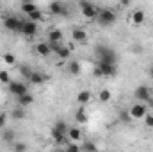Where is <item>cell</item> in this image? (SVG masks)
<instances>
[{
  "mask_svg": "<svg viewBox=\"0 0 153 152\" xmlns=\"http://www.w3.org/2000/svg\"><path fill=\"white\" fill-rule=\"evenodd\" d=\"M2 140L5 141V143H9V145H13L14 141H16V132L13 131V129H2Z\"/></svg>",
  "mask_w": 153,
  "mask_h": 152,
  "instance_id": "cell-15",
  "label": "cell"
},
{
  "mask_svg": "<svg viewBox=\"0 0 153 152\" xmlns=\"http://www.w3.org/2000/svg\"><path fill=\"white\" fill-rule=\"evenodd\" d=\"M11 118H13V120H23V118H25V111H23V108L16 106V108L11 111Z\"/></svg>",
  "mask_w": 153,
  "mask_h": 152,
  "instance_id": "cell-23",
  "label": "cell"
},
{
  "mask_svg": "<svg viewBox=\"0 0 153 152\" xmlns=\"http://www.w3.org/2000/svg\"><path fill=\"white\" fill-rule=\"evenodd\" d=\"M22 34L23 36H29V38L36 36L38 34V23L36 22H30V20H25L23 22V27H22Z\"/></svg>",
  "mask_w": 153,
  "mask_h": 152,
  "instance_id": "cell-10",
  "label": "cell"
},
{
  "mask_svg": "<svg viewBox=\"0 0 153 152\" xmlns=\"http://www.w3.org/2000/svg\"><path fill=\"white\" fill-rule=\"evenodd\" d=\"M103 77H114L117 74V65H109V63H98L96 65Z\"/></svg>",
  "mask_w": 153,
  "mask_h": 152,
  "instance_id": "cell-11",
  "label": "cell"
},
{
  "mask_svg": "<svg viewBox=\"0 0 153 152\" xmlns=\"http://www.w3.org/2000/svg\"><path fill=\"white\" fill-rule=\"evenodd\" d=\"M93 75H94V77H103V75H102V72H100V68H98V66H94V70H93Z\"/></svg>",
  "mask_w": 153,
  "mask_h": 152,
  "instance_id": "cell-36",
  "label": "cell"
},
{
  "mask_svg": "<svg viewBox=\"0 0 153 152\" xmlns=\"http://www.w3.org/2000/svg\"><path fill=\"white\" fill-rule=\"evenodd\" d=\"M80 149H82V152H96V145L93 141H84Z\"/></svg>",
  "mask_w": 153,
  "mask_h": 152,
  "instance_id": "cell-27",
  "label": "cell"
},
{
  "mask_svg": "<svg viewBox=\"0 0 153 152\" xmlns=\"http://www.w3.org/2000/svg\"><path fill=\"white\" fill-rule=\"evenodd\" d=\"M71 38H73V41H76V43H85L87 32H85L82 27H75V29L71 31Z\"/></svg>",
  "mask_w": 153,
  "mask_h": 152,
  "instance_id": "cell-14",
  "label": "cell"
},
{
  "mask_svg": "<svg viewBox=\"0 0 153 152\" xmlns=\"http://www.w3.org/2000/svg\"><path fill=\"white\" fill-rule=\"evenodd\" d=\"M68 140L73 141V143H78V141L82 140V131H80L78 127H70V131H68Z\"/></svg>",
  "mask_w": 153,
  "mask_h": 152,
  "instance_id": "cell-18",
  "label": "cell"
},
{
  "mask_svg": "<svg viewBox=\"0 0 153 152\" xmlns=\"http://www.w3.org/2000/svg\"><path fill=\"white\" fill-rule=\"evenodd\" d=\"M57 152H66V149H62V150H57Z\"/></svg>",
  "mask_w": 153,
  "mask_h": 152,
  "instance_id": "cell-39",
  "label": "cell"
},
{
  "mask_svg": "<svg viewBox=\"0 0 153 152\" xmlns=\"http://www.w3.org/2000/svg\"><path fill=\"white\" fill-rule=\"evenodd\" d=\"M48 45H50L52 52L57 54V57H61V59H68V57H71V50L66 47V43H48Z\"/></svg>",
  "mask_w": 153,
  "mask_h": 152,
  "instance_id": "cell-5",
  "label": "cell"
},
{
  "mask_svg": "<svg viewBox=\"0 0 153 152\" xmlns=\"http://www.w3.org/2000/svg\"><path fill=\"white\" fill-rule=\"evenodd\" d=\"M48 152H57V150H48Z\"/></svg>",
  "mask_w": 153,
  "mask_h": 152,
  "instance_id": "cell-40",
  "label": "cell"
},
{
  "mask_svg": "<svg viewBox=\"0 0 153 152\" xmlns=\"http://www.w3.org/2000/svg\"><path fill=\"white\" fill-rule=\"evenodd\" d=\"M34 50H36V54H38V56H41V57H48V56L52 54V48H50L48 41H41V43H38Z\"/></svg>",
  "mask_w": 153,
  "mask_h": 152,
  "instance_id": "cell-13",
  "label": "cell"
},
{
  "mask_svg": "<svg viewBox=\"0 0 153 152\" xmlns=\"http://www.w3.org/2000/svg\"><path fill=\"white\" fill-rule=\"evenodd\" d=\"M4 61H5L7 65H14V63H16V57H14V54L5 52V54H4Z\"/></svg>",
  "mask_w": 153,
  "mask_h": 152,
  "instance_id": "cell-31",
  "label": "cell"
},
{
  "mask_svg": "<svg viewBox=\"0 0 153 152\" xmlns=\"http://www.w3.org/2000/svg\"><path fill=\"white\" fill-rule=\"evenodd\" d=\"M150 75L153 77V66H152V68H150Z\"/></svg>",
  "mask_w": 153,
  "mask_h": 152,
  "instance_id": "cell-38",
  "label": "cell"
},
{
  "mask_svg": "<svg viewBox=\"0 0 153 152\" xmlns=\"http://www.w3.org/2000/svg\"><path fill=\"white\" fill-rule=\"evenodd\" d=\"M116 13L112 9H109V7H103V9H100V13H98V16H96V20H98V23L102 25V27H109V25H112L116 22Z\"/></svg>",
  "mask_w": 153,
  "mask_h": 152,
  "instance_id": "cell-3",
  "label": "cell"
},
{
  "mask_svg": "<svg viewBox=\"0 0 153 152\" xmlns=\"http://www.w3.org/2000/svg\"><path fill=\"white\" fill-rule=\"evenodd\" d=\"M128 113H130V116L132 118H144L146 114H148V108L143 104V102H137V104H134L130 109H128Z\"/></svg>",
  "mask_w": 153,
  "mask_h": 152,
  "instance_id": "cell-8",
  "label": "cell"
},
{
  "mask_svg": "<svg viewBox=\"0 0 153 152\" xmlns=\"http://www.w3.org/2000/svg\"><path fill=\"white\" fill-rule=\"evenodd\" d=\"M75 120L78 122V123H85V122H87V114H85V111H84V108L76 109V113H75Z\"/></svg>",
  "mask_w": 153,
  "mask_h": 152,
  "instance_id": "cell-25",
  "label": "cell"
},
{
  "mask_svg": "<svg viewBox=\"0 0 153 152\" xmlns=\"http://www.w3.org/2000/svg\"><path fill=\"white\" fill-rule=\"evenodd\" d=\"M94 56L98 59V63H109V65H117V54L112 47H109L107 43H98L94 47Z\"/></svg>",
  "mask_w": 153,
  "mask_h": 152,
  "instance_id": "cell-1",
  "label": "cell"
},
{
  "mask_svg": "<svg viewBox=\"0 0 153 152\" xmlns=\"http://www.w3.org/2000/svg\"><path fill=\"white\" fill-rule=\"evenodd\" d=\"M119 118H121V122H125V123H128V122L132 120V116H130L128 111H121V113H119Z\"/></svg>",
  "mask_w": 153,
  "mask_h": 152,
  "instance_id": "cell-33",
  "label": "cell"
},
{
  "mask_svg": "<svg viewBox=\"0 0 153 152\" xmlns=\"http://www.w3.org/2000/svg\"><path fill=\"white\" fill-rule=\"evenodd\" d=\"M32 72H34V70H32V68H30L29 65H20V74H22V75L25 77L27 81L30 79V75H32Z\"/></svg>",
  "mask_w": 153,
  "mask_h": 152,
  "instance_id": "cell-26",
  "label": "cell"
},
{
  "mask_svg": "<svg viewBox=\"0 0 153 152\" xmlns=\"http://www.w3.org/2000/svg\"><path fill=\"white\" fill-rule=\"evenodd\" d=\"M48 9H50L52 14H57V16H68L70 14V9L64 2H52L48 5Z\"/></svg>",
  "mask_w": 153,
  "mask_h": 152,
  "instance_id": "cell-6",
  "label": "cell"
},
{
  "mask_svg": "<svg viewBox=\"0 0 153 152\" xmlns=\"http://www.w3.org/2000/svg\"><path fill=\"white\" fill-rule=\"evenodd\" d=\"M78 5H80L82 14H84L85 18H89V20H96V16H98L100 9H98L94 4H91V2H87V0H80V2H78Z\"/></svg>",
  "mask_w": 153,
  "mask_h": 152,
  "instance_id": "cell-4",
  "label": "cell"
},
{
  "mask_svg": "<svg viewBox=\"0 0 153 152\" xmlns=\"http://www.w3.org/2000/svg\"><path fill=\"white\" fill-rule=\"evenodd\" d=\"M20 11L23 13V14H32V13H36L38 11V5L36 4H32V2H22L20 4Z\"/></svg>",
  "mask_w": 153,
  "mask_h": 152,
  "instance_id": "cell-16",
  "label": "cell"
},
{
  "mask_svg": "<svg viewBox=\"0 0 153 152\" xmlns=\"http://www.w3.org/2000/svg\"><path fill=\"white\" fill-rule=\"evenodd\" d=\"M91 99H93V95H91V91H87V90H84V91H80V93L76 95V102H78L80 106L89 104V102H91Z\"/></svg>",
  "mask_w": 153,
  "mask_h": 152,
  "instance_id": "cell-20",
  "label": "cell"
},
{
  "mask_svg": "<svg viewBox=\"0 0 153 152\" xmlns=\"http://www.w3.org/2000/svg\"><path fill=\"white\" fill-rule=\"evenodd\" d=\"M16 100H18V106H20V108H27V106L34 104V95H32V93H25V95L18 97Z\"/></svg>",
  "mask_w": 153,
  "mask_h": 152,
  "instance_id": "cell-17",
  "label": "cell"
},
{
  "mask_svg": "<svg viewBox=\"0 0 153 152\" xmlns=\"http://www.w3.org/2000/svg\"><path fill=\"white\" fill-rule=\"evenodd\" d=\"M5 123H7V114L0 113V129H5Z\"/></svg>",
  "mask_w": 153,
  "mask_h": 152,
  "instance_id": "cell-35",
  "label": "cell"
},
{
  "mask_svg": "<svg viewBox=\"0 0 153 152\" xmlns=\"http://www.w3.org/2000/svg\"><path fill=\"white\" fill-rule=\"evenodd\" d=\"M11 150L13 152H27L29 147H27V143H23V141H14V143L11 145Z\"/></svg>",
  "mask_w": 153,
  "mask_h": 152,
  "instance_id": "cell-24",
  "label": "cell"
},
{
  "mask_svg": "<svg viewBox=\"0 0 153 152\" xmlns=\"http://www.w3.org/2000/svg\"><path fill=\"white\" fill-rule=\"evenodd\" d=\"M144 123H146V127H150V129H153V114H146L144 116Z\"/></svg>",
  "mask_w": 153,
  "mask_h": 152,
  "instance_id": "cell-34",
  "label": "cell"
},
{
  "mask_svg": "<svg viewBox=\"0 0 153 152\" xmlns=\"http://www.w3.org/2000/svg\"><path fill=\"white\" fill-rule=\"evenodd\" d=\"M46 36H48V43H62L64 39V34L61 29H48Z\"/></svg>",
  "mask_w": 153,
  "mask_h": 152,
  "instance_id": "cell-12",
  "label": "cell"
},
{
  "mask_svg": "<svg viewBox=\"0 0 153 152\" xmlns=\"http://www.w3.org/2000/svg\"><path fill=\"white\" fill-rule=\"evenodd\" d=\"M23 22L20 16H14V14H7L4 16V27L11 32H22V27H23Z\"/></svg>",
  "mask_w": 153,
  "mask_h": 152,
  "instance_id": "cell-2",
  "label": "cell"
},
{
  "mask_svg": "<svg viewBox=\"0 0 153 152\" xmlns=\"http://www.w3.org/2000/svg\"><path fill=\"white\" fill-rule=\"evenodd\" d=\"M29 20H30V22H36V23H38L39 20H43V13H41V11H36V13H32V14H29Z\"/></svg>",
  "mask_w": 153,
  "mask_h": 152,
  "instance_id": "cell-32",
  "label": "cell"
},
{
  "mask_svg": "<svg viewBox=\"0 0 153 152\" xmlns=\"http://www.w3.org/2000/svg\"><path fill=\"white\" fill-rule=\"evenodd\" d=\"M9 91H11L13 95H16V99H18V97H22V95L29 93V88H27V84H25V82L11 81V84H9Z\"/></svg>",
  "mask_w": 153,
  "mask_h": 152,
  "instance_id": "cell-7",
  "label": "cell"
},
{
  "mask_svg": "<svg viewBox=\"0 0 153 152\" xmlns=\"http://www.w3.org/2000/svg\"><path fill=\"white\" fill-rule=\"evenodd\" d=\"M68 72H70V75H80L82 66H80V63H78L76 59H71V61H70V65H68Z\"/></svg>",
  "mask_w": 153,
  "mask_h": 152,
  "instance_id": "cell-21",
  "label": "cell"
},
{
  "mask_svg": "<svg viewBox=\"0 0 153 152\" xmlns=\"http://www.w3.org/2000/svg\"><path fill=\"white\" fill-rule=\"evenodd\" d=\"M0 82L2 84H11V77H9V72H5V70H0Z\"/></svg>",
  "mask_w": 153,
  "mask_h": 152,
  "instance_id": "cell-29",
  "label": "cell"
},
{
  "mask_svg": "<svg viewBox=\"0 0 153 152\" xmlns=\"http://www.w3.org/2000/svg\"><path fill=\"white\" fill-rule=\"evenodd\" d=\"M144 11H141V9H135L134 13H132V22L135 23V25H141L143 22H144Z\"/></svg>",
  "mask_w": 153,
  "mask_h": 152,
  "instance_id": "cell-22",
  "label": "cell"
},
{
  "mask_svg": "<svg viewBox=\"0 0 153 152\" xmlns=\"http://www.w3.org/2000/svg\"><path fill=\"white\" fill-rule=\"evenodd\" d=\"M111 97H112V95H111V91H109V90H102V91H100V95H98V100H100V102H109V100H111Z\"/></svg>",
  "mask_w": 153,
  "mask_h": 152,
  "instance_id": "cell-28",
  "label": "cell"
},
{
  "mask_svg": "<svg viewBox=\"0 0 153 152\" xmlns=\"http://www.w3.org/2000/svg\"><path fill=\"white\" fill-rule=\"evenodd\" d=\"M132 50H134V52H141V45H135V47H132Z\"/></svg>",
  "mask_w": 153,
  "mask_h": 152,
  "instance_id": "cell-37",
  "label": "cell"
},
{
  "mask_svg": "<svg viewBox=\"0 0 153 152\" xmlns=\"http://www.w3.org/2000/svg\"><path fill=\"white\" fill-rule=\"evenodd\" d=\"M46 79H48V77L45 75L43 72H38V70H34V72H32V75H30V79H29V82H30V84H36V86H38V84H43V82H45Z\"/></svg>",
  "mask_w": 153,
  "mask_h": 152,
  "instance_id": "cell-19",
  "label": "cell"
},
{
  "mask_svg": "<svg viewBox=\"0 0 153 152\" xmlns=\"http://www.w3.org/2000/svg\"><path fill=\"white\" fill-rule=\"evenodd\" d=\"M134 97H135L137 100H152V90H150L146 84H141V86L135 88Z\"/></svg>",
  "mask_w": 153,
  "mask_h": 152,
  "instance_id": "cell-9",
  "label": "cell"
},
{
  "mask_svg": "<svg viewBox=\"0 0 153 152\" xmlns=\"http://www.w3.org/2000/svg\"><path fill=\"white\" fill-rule=\"evenodd\" d=\"M64 149H66V152H82L80 145H78V143H73V141H70Z\"/></svg>",
  "mask_w": 153,
  "mask_h": 152,
  "instance_id": "cell-30",
  "label": "cell"
}]
</instances>
